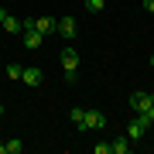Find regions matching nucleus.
<instances>
[{"mask_svg": "<svg viewBox=\"0 0 154 154\" xmlns=\"http://www.w3.org/2000/svg\"><path fill=\"white\" fill-rule=\"evenodd\" d=\"M103 127H106V113L103 110H86L82 130H103Z\"/></svg>", "mask_w": 154, "mask_h": 154, "instance_id": "f257e3e1", "label": "nucleus"}, {"mask_svg": "<svg viewBox=\"0 0 154 154\" xmlns=\"http://www.w3.org/2000/svg\"><path fill=\"white\" fill-rule=\"evenodd\" d=\"M147 120H144V116H137V120H130V127H127V137H130L134 144H137V140H144V137H147Z\"/></svg>", "mask_w": 154, "mask_h": 154, "instance_id": "f03ea898", "label": "nucleus"}, {"mask_svg": "<svg viewBox=\"0 0 154 154\" xmlns=\"http://www.w3.org/2000/svg\"><path fill=\"white\" fill-rule=\"evenodd\" d=\"M55 31H58L65 41H72V38L79 34V24H75V17H62V21H55Z\"/></svg>", "mask_w": 154, "mask_h": 154, "instance_id": "7ed1b4c3", "label": "nucleus"}, {"mask_svg": "<svg viewBox=\"0 0 154 154\" xmlns=\"http://www.w3.org/2000/svg\"><path fill=\"white\" fill-rule=\"evenodd\" d=\"M0 28H4L7 34H17V31H24V24L17 21L11 11H4V7H0Z\"/></svg>", "mask_w": 154, "mask_h": 154, "instance_id": "20e7f679", "label": "nucleus"}, {"mask_svg": "<svg viewBox=\"0 0 154 154\" xmlns=\"http://www.w3.org/2000/svg\"><path fill=\"white\" fill-rule=\"evenodd\" d=\"M58 62H62V69H65V72H75V69H79V51H75V48H62Z\"/></svg>", "mask_w": 154, "mask_h": 154, "instance_id": "39448f33", "label": "nucleus"}, {"mask_svg": "<svg viewBox=\"0 0 154 154\" xmlns=\"http://www.w3.org/2000/svg\"><path fill=\"white\" fill-rule=\"evenodd\" d=\"M21 82H24V86H41V82H45V72L34 69V65H28V69L21 72Z\"/></svg>", "mask_w": 154, "mask_h": 154, "instance_id": "423d86ee", "label": "nucleus"}, {"mask_svg": "<svg viewBox=\"0 0 154 154\" xmlns=\"http://www.w3.org/2000/svg\"><path fill=\"white\" fill-rule=\"evenodd\" d=\"M41 41H45V34H41V31L24 28V48H28V51H38V48H41Z\"/></svg>", "mask_w": 154, "mask_h": 154, "instance_id": "0eeeda50", "label": "nucleus"}, {"mask_svg": "<svg viewBox=\"0 0 154 154\" xmlns=\"http://www.w3.org/2000/svg\"><path fill=\"white\" fill-rule=\"evenodd\" d=\"M130 106L137 110V116H144V113L151 110V93H134L130 96Z\"/></svg>", "mask_w": 154, "mask_h": 154, "instance_id": "6e6552de", "label": "nucleus"}, {"mask_svg": "<svg viewBox=\"0 0 154 154\" xmlns=\"http://www.w3.org/2000/svg\"><path fill=\"white\" fill-rule=\"evenodd\" d=\"M130 147H134V140L127 137V134H123V137H113V140H110V151H113V154H127Z\"/></svg>", "mask_w": 154, "mask_h": 154, "instance_id": "1a4fd4ad", "label": "nucleus"}, {"mask_svg": "<svg viewBox=\"0 0 154 154\" xmlns=\"http://www.w3.org/2000/svg\"><path fill=\"white\" fill-rule=\"evenodd\" d=\"M34 31L51 34V31H55V17H34Z\"/></svg>", "mask_w": 154, "mask_h": 154, "instance_id": "9d476101", "label": "nucleus"}, {"mask_svg": "<svg viewBox=\"0 0 154 154\" xmlns=\"http://www.w3.org/2000/svg\"><path fill=\"white\" fill-rule=\"evenodd\" d=\"M21 72H24V65H17V62H11V65H7V79H21Z\"/></svg>", "mask_w": 154, "mask_h": 154, "instance_id": "9b49d317", "label": "nucleus"}, {"mask_svg": "<svg viewBox=\"0 0 154 154\" xmlns=\"http://www.w3.org/2000/svg\"><path fill=\"white\" fill-rule=\"evenodd\" d=\"M4 151H7V154H21V151H24V144L14 137V140H7V144H4Z\"/></svg>", "mask_w": 154, "mask_h": 154, "instance_id": "f8f14e48", "label": "nucleus"}, {"mask_svg": "<svg viewBox=\"0 0 154 154\" xmlns=\"http://www.w3.org/2000/svg\"><path fill=\"white\" fill-rule=\"evenodd\" d=\"M103 7H106V0H86V11L89 14H99Z\"/></svg>", "mask_w": 154, "mask_h": 154, "instance_id": "ddd939ff", "label": "nucleus"}, {"mask_svg": "<svg viewBox=\"0 0 154 154\" xmlns=\"http://www.w3.org/2000/svg\"><path fill=\"white\" fill-rule=\"evenodd\" d=\"M69 116H72V123H75L79 130H82V120H86V110H79V106H75V110H72Z\"/></svg>", "mask_w": 154, "mask_h": 154, "instance_id": "4468645a", "label": "nucleus"}, {"mask_svg": "<svg viewBox=\"0 0 154 154\" xmlns=\"http://www.w3.org/2000/svg\"><path fill=\"white\" fill-rule=\"evenodd\" d=\"M93 151H96V154H110V140H99V144H93Z\"/></svg>", "mask_w": 154, "mask_h": 154, "instance_id": "2eb2a0df", "label": "nucleus"}, {"mask_svg": "<svg viewBox=\"0 0 154 154\" xmlns=\"http://www.w3.org/2000/svg\"><path fill=\"white\" fill-rule=\"evenodd\" d=\"M144 120H147V123H154V106H151L147 113H144Z\"/></svg>", "mask_w": 154, "mask_h": 154, "instance_id": "dca6fc26", "label": "nucleus"}, {"mask_svg": "<svg viewBox=\"0 0 154 154\" xmlns=\"http://www.w3.org/2000/svg\"><path fill=\"white\" fill-rule=\"evenodd\" d=\"M144 11H151V14H154V0H144Z\"/></svg>", "mask_w": 154, "mask_h": 154, "instance_id": "f3484780", "label": "nucleus"}, {"mask_svg": "<svg viewBox=\"0 0 154 154\" xmlns=\"http://www.w3.org/2000/svg\"><path fill=\"white\" fill-rule=\"evenodd\" d=\"M0 154H7V151H4V140H0Z\"/></svg>", "mask_w": 154, "mask_h": 154, "instance_id": "a211bd4d", "label": "nucleus"}, {"mask_svg": "<svg viewBox=\"0 0 154 154\" xmlns=\"http://www.w3.org/2000/svg\"><path fill=\"white\" fill-rule=\"evenodd\" d=\"M151 69H154V55H151Z\"/></svg>", "mask_w": 154, "mask_h": 154, "instance_id": "6ab92c4d", "label": "nucleus"}, {"mask_svg": "<svg viewBox=\"0 0 154 154\" xmlns=\"http://www.w3.org/2000/svg\"><path fill=\"white\" fill-rule=\"evenodd\" d=\"M151 106H154V93H151Z\"/></svg>", "mask_w": 154, "mask_h": 154, "instance_id": "aec40b11", "label": "nucleus"}, {"mask_svg": "<svg viewBox=\"0 0 154 154\" xmlns=\"http://www.w3.org/2000/svg\"><path fill=\"white\" fill-rule=\"evenodd\" d=\"M0 116H4V106H0Z\"/></svg>", "mask_w": 154, "mask_h": 154, "instance_id": "412c9836", "label": "nucleus"}, {"mask_svg": "<svg viewBox=\"0 0 154 154\" xmlns=\"http://www.w3.org/2000/svg\"><path fill=\"white\" fill-rule=\"evenodd\" d=\"M151 140H154V134H151Z\"/></svg>", "mask_w": 154, "mask_h": 154, "instance_id": "4be33fe9", "label": "nucleus"}]
</instances>
